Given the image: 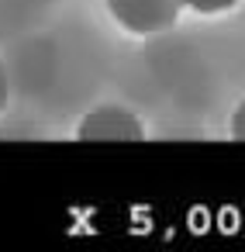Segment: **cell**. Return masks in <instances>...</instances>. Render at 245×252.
Instances as JSON below:
<instances>
[{
  "mask_svg": "<svg viewBox=\"0 0 245 252\" xmlns=\"http://www.w3.org/2000/svg\"><path fill=\"white\" fill-rule=\"evenodd\" d=\"M231 135H235V138H245V100L238 104V111H235V118H231Z\"/></svg>",
  "mask_w": 245,
  "mask_h": 252,
  "instance_id": "cell-5",
  "label": "cell"
},
{
  "mask_svg": "<svg viewBox=\"0 0 245 252\" xmlns=\"http://www.w3.org/2000/svg\"><path fill=\"white\" fill-rule=\"evenodd\" d=\"M180 4L190 7V11H197V14L214 18V14H228V11H235V7H238V0H180Z\"/></svg>",
  "mask_w": 245,
  "mask_h": 252,
  "instance_id": "cell-3",
  "label": "cell"
},
{
  "mask_svg": "<svg viewBox=\"0 0 245 252\" xmlns=\"http://www.w3.org/2000/svg\"><path fill=\"white\" fill-rule=\"evenodd\" d=\"M180 0H107L111 18L131 35L169 32L180 18Z\"/></svg>",
  "mask_w": 245,
  "mask_h": 252,
  "instance_id": "cell-1",
  "label": "cell"
},
{
  "mask_svg": "<svg viewBox=\"0 0 245 252\" xmlns=\"http://www.w3.org/2000/svg\"><path fill=\"white\" fill-rule=\"evenodd\" d=\"M76 135L83 142H138L145 135V125L124 104H97L93 111L83 114Z\"/></svg>",
  "mask_w": 245,
  "mask_h": 252,
  "instance_id": "cell-2",
  "label": "cell"
},
{
  "mask_svg": "<svg viewBox=\"0 0 245 252\" xmlns=\"http://www.w3.org/2000/svg\"><path fill=\"white\" fill-rule=\"evenodd\" d=\"M7 100H11V76H7V66L0 63V114H4Z\"/></svg>",
  "mask_w": 245,
  "mask_h": 252,
  "instance_id": "cell-4",
  "label": "cell"
}]
</instances>
